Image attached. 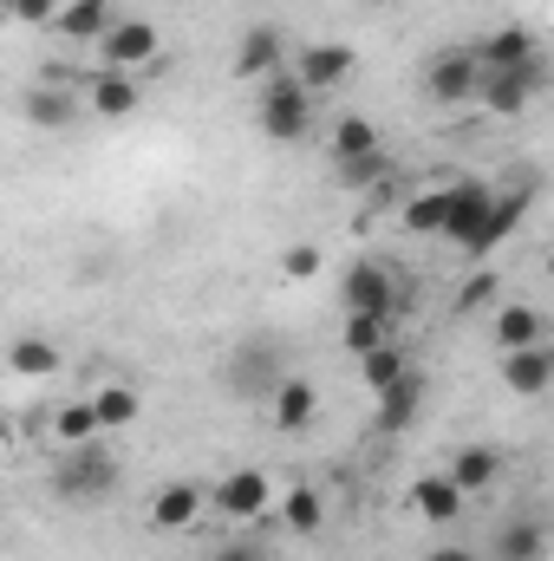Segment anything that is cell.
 I'll return each instance as SVG.
<instances>
[{"label": "cell", "mask_w": 554, "mask_h": 561, "mask_svg": "<svg viewBox=\"0 0 554 561\" xmlns=\"http://www.w3.org/2000/svg\"><path fill=\"white\" fill-rule=\"evenodd\" d=\"M112 490H118V457L99 437L92 444H66V457L53 470V496L72 503V510H99V503H112Z\"/></svg>", "instance_id": "6da1fadb"}, {"label": "cell", "mask_w": 554, "mask_h": 561, "mask_svg": "<svg viewBox=\"0 0 554 561\" xmlns=\"http://www.w3.org/2000/svg\"><path fill=\"white\" fill-rule=\"evenodd\" d=\"M280 379H287V346L275 333H242V346L229 359V392L235 399H268Z\"/></svg>", "instance_id": "7a4b0ae2"}, {"label": "cell", "mask_w": 554, "mask_h": 561, "mask_svg": "<svg viewBox=\"0 0 554 561\" xmlns=\"http://www.w3.org/2000/svg\"><path fill=\"white\" fill-rule=\"evenodd\" d=\"M549 85V53H535V59H522V66H509V72H489L483 66V79H476V99L496 112V118H516V112H529L535 105V92Z\"/></svg>", "instance_id": "3957f363"}, {"label": "cell", "mask_w": 554, "mask_h": 561, "mask_svg": "<svg viewBox=\"0 0 554 561\" xmlns=\"http://www.w3.org/2000/svg\"><path fill=\"white\" fill-rule=\"evenodd\" d=\"M307 118H313V99H307L300 79L280 66L275 79L262 85V138L268 144H300L307 138Z\"/></svg>", "instance_id": "277c9868"}, {"label": "cell", "mask_w": 554, "mask_h": 561, "mask_svg": "<svg viewBox=\"0 0 554 561\" xmlns=\"http://www.w3.org/2000/svg\"><path fill=\"white\" fill-rule=\"evenodd\" d=\"M287 72L300 79V92H307V99H313V92H339V85L359 72V53H353L346 39H320V46H300Z\"/></svg>", "instance_id": "5b68a950"}, {"label": "cell", "mask_w": 554, "mask_h": 561, "mask_svg": "<svg viewBox=\"0 0 554 561\" xmlns=\"http://www.w3.org/2000/svg\"><path fill=\"white\" fill-rule=\"evenodd\" d=\"M529 203H535L529 190H509V196H489V209H483V222H476V229H470V236H463L457 249H463L470 262H489V255H496V249H503V242H509V236L522 229V216H529Z\"/></svg>", "instance_id": "8992f818"}, {"label": "cell", "mask_w": 554, "mask_h": 561, "mask_svg": "<svg viewBox=\"0 0 554 561\" xmlns=\"http://www.w3.org/2000/svg\"><path fill=\"white\" fill-rule=\"evenodd\" d=\"M157 53H163V39H157L150 20H112V26L99 33V59H105V72H131V79H138Z\"/></svg>", "instance_id": "52a82bcc"}, {"label": "cell", "mask_w": 554, "mask_h": 561, "mask_svg": "<svg viewBox=\"0 0 554 561\" xmlns=\"http://www.w3.org/2000/svg\"><path fill=\"white\" fill-rule=\"evenodd\" d=\"M476 79H483L476 53H437V59L424 66V92H430L437 105H470V99H476Z\"/></svg>", "instance_id": "ba28073f"}, {"label": "cell", "mask_w": 554, "mask_h": 561, "mask_svg": "<svg viewBox=\"0 0 554 561\" xmlns=\"http://www.w3.org/2000/svg\"><path fill=\"white\" fill-rule=\"evenodd\" d=\"M20 118L33 125V131H72L79 118H85V99L79 92H66V85H26V99H20Z\"/></svg>", "instance_id": "9c48e42d"}, {"label": "cell", "mask_w": 554, "mask_h": 561, "mask_svg": "<svg viewBox=\"0 0 554 561\" xmlns=\"http://www.w3.org/2000/svg\"><path fill=\"white\" fill-rule=\"evenodd\" d=\"M209 503H216L222 516H235V523H255V516L275 503V483H268V470H229V477L209 490Z\"/></svg>", "instance_id": "30bf717a"}, {"label": "cell", "mask_w": 554, "mask_h": 561, "mask_svg": "<svg viewBox=\"0 0 554 561\" xmlns=\"http://www.w3.org/2000/svg\"><path fill=\"white\" fill-rule=\"evenodd\" d=\"M339 300H346V313H399V280L379 262H359L339 280Z\"/></svg>", "instance_id": "8fae6325"}, {"label": "cell", "mask_w": 554, "mask_h": 561, "mask_svg": "<svg viewBox=\"0 0 554 561\" xmlns=\"http://www.w3.org/2000/svg\"><path fill=\"white\" fill-rule=\"evenodd\" d=\"M143 105V85L131 79V72H92V85H85V112L92 118H105V125H118V118H138Z\"/></svg>", "instance_id": "7c38bea8"}, {"label": "cell", "mask_w": 554, "mask_h": 561, "mask_svg": "<svg viewBox=\"0 0 554 561\" xmlns=\"http://www.w3.org/2000/svg\"><path fill=\"white\" fill-rule=\"evenodd\" d=\"M489 196H496V190H489L483 176H457V183L443 190V236H450V242H463V236H470V229L483 222Z\"/></svg>", "instance_id": "4fadbf2b"}, {"label": "cell", "mask_w": 554, "mask_h": 561, "mask_svg": "<svg viewBox=\"0 0 554 561\" xmlns=\"http://www.w3.org/2000/svg\"><path fill=\"white\" fill-rule=\"evenodd\" d=\"M503 386L516 392V399H542L554 386V346H522V353H503Z\"/></svg>", "instance_id": "5bb4252c"}, {"label": "cell", "mask_w": 554, "mask_h": 561, "mask_svg": "<svg viewBox=\"0 0 554 561\" xmlns=\"http://www.w3.org/2000/svg\"><path fill=\"white\" fill-rule=\"evenodd\" d=\"M268 412H275L280 431H307V424L320 419V386L300 379V373H287L275 392H268Z\"/></svg>", "instance_id": "9a60e30c"}, {"label": "cell", "mask_w": 554, "mask_h": 561, "mask_svg": "<svg viewBox=\"0 0 554 561\" xmlns=\"http://www.w3.org/2000/svg\"><path fill=\"white\" fill-rule=\"evenodd\" d=\"M549 340V313L529 307V300H509L496 307V353H522V346H542Z\"/></svg>", "instance_id": "2e32d148"}, {"label": "cell", "mask_w": 554, "mask_h": 561, "mask_svg": "<svg viewBox=\"0 0 554 561\" xmlns=\"http://www.w3.org/2000/svg\"><path fill=\"white\" fill-rule=\"evenodd\" d=\"M203 503H209V490L189 483V477H176V483H163V490L150 496V523H157V529H189V523L203 516Z\"/></svg>", "instance_id": "e0dca14e"}, {"label": "cell", "mask_w": 554, "mask_h": 561, "mask_svg": "<svg viewBox=\"0 0 554 561\" xmlns=\"http://www.w3.org/2000/svg\"><path fill=\"white\" fill-rule=\"evenodd\" d=\"M287 66V46H280L275 26H249L242 46H235V79H275Z\"/></svg>", "instance_id": "ac0fdd59"}, {"label": "cell", "mask_w": 554, "mask_h": 561, "mask_svg": "<svg viewBox=\"0 0 554 561\" xmlns=\"http://www.w3.org/2000/svg\"><path fill=\"white\" fill-rule=\"evenodd\" d=\"M112 20H118V13H112V0H59L53 33H59V39H72V46H85V39H99Z\"/></svg>", "instance_id": "d6986e66"}, {"label": "cell", "mask_w": 554, "mask_h": 561, "mask_svg": "<svg viewBox=\"0 0 554 561\" xmlns=\"http://www.w3.org/2000/svg\"><path fill=\"white\" fill-rule=\"evenodd\" d=\"M59 366H66V353H59L46 333H20V340L7 346V373H13V379H53Z\"/></svg>", "instance_id": "ffe728a7"}, {"label": "cell", "mask_w": 554, "mask_h": 561, "mask_svg": "<svg viewBox=\"0 0 554 561\" xmlns=\"http://www.w3.org/2000/svg\"><path fill=\"white\" fill-rule=\"evenodd\" d=\"M417 405H424V373H399L392 386H379V431H405L417 419Z\"/></svg>", "instance_id": "44dd1931"}, {"label": "cell", "mask_w": 554, "mask_h": 561, "mask_svg": "<svg viewBox=\"0 0 554 561\" xmlns=\"http://www.w3.org/2000/svg\"><path fill=\"white\" fill-rule=\"evenodd\" d=\"M443 477H450L463 496H470V490H489V483L503 477V450H496V444H470V450H457V457H450V470H443Z\"/></svg>", "instance_id": "7402d4cb"}, {"label": "cell", "mask_w": 554, "mask_h": 561, "mask_svg": "<svg viewBox=\"0 0 554 561\" xmlns=\"http://www.w3.org/2000/svg\"><path fill=\"white\" fill-rule=\"evenodd\" d=\"M412 510L424 516V523H437V529H443V523H457V516H463V490H457L450 477H417V483H412Z\"/></svg>", "instance_id": "603a6c76"}, {"label": "cell", "mask_w": 554, "mask_h": 561, "mask_svg": "<svg viewBox=\"0 0 554 561\" xmlns=\"http://www.w3.org/2000/svg\"><path fill=\"white\" fill-rule=\"evenodd\" d=\"M542 46H535V33H522V26H503V33H489L483 46H476V66H489V72H509V66H522V59H535Z\"/></svg>", "instance_id": "cb8c5ba5"}, {"label": "cell", "mask_w": 554, "mask_h": 561, "mask_svg": "<svg viewBox=\"0 0 554 561\" xmlns=\"http://www.w3.org/2000/svg\"><path fill=\"white\" fill-rule=\"evenodd\" d=\"M92 412H99V431H125V424H138L143 392L138 386H125V379H112V386L92 392Z\"/></svg>", "instance_id": "d4e9b609"}, {"label": "cell", "mask_w": 554, "mask_h": 561, "mask_svg": "<svg viewBox=\"0 0 554 561\" xmlns=\"http://www.w3.org/2000/svg\"><path fill=\"white\" fill-rule=\"evenodd\" d=\"M542 556H549V523H542V516L509 523V529L496 536V561H542Z\"/></svg>", "instance_id": "484cf974"}, {"label": "cell", "mask_w": 554, "mask_h": 561, "mask_svg": "<svg viewBox=\"0 0 554 561\" xmlns=\"http://www.w3.org/2000/svg\"><path fill=\"white\" fill-rule=\"evenodd\" d=\"M366 150H379V125H372L366 112H346V118L333 125V163H346V157H366Z\"/></svg>", "instance_id": "4316f807"}, {"label": "cell", "mask_w": 554, "mask_h": 561, "mask_svg": "<svg viewBox=\"0 0 554 561\" xmlns=\"http://www.w3.org/2000/svg\"><path fill=\"white\" fill-rule=\"evenodd\" d=\"M385 176H399V170H392V157H385V144H379V150H366V157H346V163H339V190H379Z\"/></svg>", "instance_id": "83f0119b"}, {"label": "cell", "mask_w": 554, "mask_h": 561, "mask_svg": "<svg viewBox=\"0 0 554 561\" xmlns=\"http://www.w3.org/2000/svg\"><path fill=\"white\" fill-rule=\"evenodd\" d=\"M392 320H399V313H346V353L359 359V353H372V346L399 340V333H392Z\"/></svg>", "instance_id": "f1b7e54d"}, {"label": "cell", "mask_w": 554, "mask_h": 561, "mask_svg": "<svg viewBox=\"0 0 554 561\" xmlns=\"http://www.w3.org/2000/svg\"><path fill=\"white\" fill-rule=\"evenodd\" d=\"M280 516H287V529H293V536H313V529L326 523V503H320V490L293 483V490L280 496Z\"/></svg>", "instance_id": "f546056e"}, {"label": "cell", "mask_w": 554, "mask_h": 561, "mask_svg": "<svg viewBox=\"0 0 554 561\" xmlns=\"http://www.w3.org/2000/svg\"><path fill=\"white\" fill-rule=\"evenodd\" d=\"M405 366H412V359H405V346H399V340H385V346L359 353V379H366L372 392H379V386H392V379H399Z\"/></svg>", "instance_id": "4dcf8cb0"}, {"label": "cell", "mask_w": 554, "mask_h": 561, "mask_svg": "<svg viewBox=\"0 0 554 561\" xmlns=\"http://www.w3.org/2000/svg\"><path fill=\"white\" fill-rule=\"evenodd\" d=\"M399 229H412V236H443V190L412 196V203L399 209Z\"/></svg>", "instance_id": "1f68e13d"}, {"label": "cell", "mask_w": 554, "mask_h": 561, "mask_svg": "<svg viewBox=\"0 0 554 561\" xmlns=\"http://www.w3.org/2000/svg\"><path fill=\"white\" fill-rule=\"evenodd\" d=\"M53 437H59V444H92V437H105V431H99V412H92V399L66 405V412L53 419Z\"/></svg>", "instance_id": "d6a6232c"}, {"label": "cell", "mask_w": 554, "mask_h": 561, "mask_svg": "<svg viewBox=\"0 0 554 561\" xmlns=\"http://www.w3.org/2000/svg\"><path fill=\"white\" fill-rule=\"evenodd\" d=\"M496 294H503V275H496V268H476V275L463 280V294H457V307H463V313H483V307H489Z\"/></svg>", "instance_id": "836d02e7"}, {"label": "cell", "mask_w": 554, "mask_h": 561, "mask_svg": "<svg viewBox=\"0 0 554 561\" xmlns=\"http://www.w3.org/2000/svg\"><path fill=\"white\" fill-rule=\"evenodd\" d=\"M280 275H287V280H313V275H320V249H313V242L287 249V255H280Z\"/></svg>", "instance_id": "e575fe53"}, {"label": "cell", "mask_w": 554, "mask_h": 561, "mask_svg": "<svg viewBox=\"0 0 554 561\" xmlns=\"http://www.w3.org/2000/svg\"><path fill=\"white\" fill-rule=\"evenodd\" d=\"M7 13H13V20H26V26H53L59 0H7Z\"/></svg>", "instance_id": "d590c367"}, {"label": "cell", "mask_w": 554, "mask_h": 561, "mask_svg": "<svg viewBox=\"0 0 554 561\" xmlns=\"http://www.w3.org/2000/svg\"><path fill=\"white\" fill-rule=\"evenodd\" d=\"M430 561H476L470 549H457V542H443V549H430Z\"/></svg>", "instance_id": "8d00e7d4"}, {"label": "cell", "mask_w": 554, "mask_h": 561, "mask_svg": "<svg viewBox=\"0 0 554 561\" xmlns=\"http://www.w3.org/2000/svg\"><path fill=\"white\" fill-rule=\"evenodd\" d=\"M216 561H262V556H255L249 542H229V549H222V556H216Z\"/></svg>", "instance_id": "74e56055"}, {"label": "cell", "mask_w": 554, "mask_h": 561, "mask_svg": "<svg viewBox=\"0 0 554 561\" xmlns=\"http://www.w3.org/2000/svg\"><path fill=\"white\" fill-rule=\"evenodd\" d=\"M366 7H385V0H366Z\"/></svg>", "instance_id": "f35d334b"}, {"label": "cell", "mask_w": 554, "mask_h": 561, "mask_svg": "<svg viewBox=\"0 0 554 561\" xmlns=\"http://www.w3.org/2000/svg\"><path fill=\"white\" fill-rule=\"evenodd\" d=\"M0 13H7V0H0Z\"/></svg>", "instance_id": "ab89813d"}, {"label": "cell", "mask_w": 554, "mask_h": 561, "mask_svg": "<svg viewBox=\"0 0 554 561\" xmlns=\"http://www.w3.org/2000/svg\"><path fill=\"white\" fill-rule=\"evenodd\" d=\"M0 431H7V419H0Z\"/></svg>", "instance_id": "60d3db41"}]
</instances>
